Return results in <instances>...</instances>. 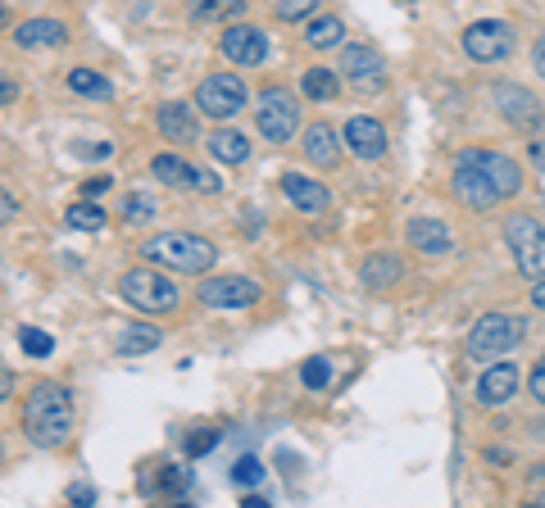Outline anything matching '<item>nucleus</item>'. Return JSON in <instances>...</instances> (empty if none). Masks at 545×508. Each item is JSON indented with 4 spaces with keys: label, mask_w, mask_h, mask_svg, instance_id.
<instances>
[{
    "label": "nucleus",
    "mask_w": 545,
    "mask_h": 508,
    "mask_svg": "<svg viewBox=\"0 0 545 508\" xmlns=\"http://www.w3.org/2000/svg\"><path fill=\"white\" fill-rule=\"evenodd\" d=\"M23 436L37 450H64L73 436V400L55 381H37L23 400Z\"/></svg>",
    "instance_id": "obj_1"
},
{
    "label": "nucleus",
    "mask_w": 545,
    "mask_h": 508,
    "mask_svg": "<svg viewBox=\"0 0 545 508\" xmlns=\"http://www.w3.org/2000/svg\"><path fill=\"white\" fill-rule=\"evenodd\" d=\"M141 254H146L155 268H164V273H187V277L209 273L214 259H218L214 245L196 232H155L146 245H141Z\"/></svg>",
    "instance_id": "obj_2"
},
{
    "label": "nucleus",
    "mask_w": 545,
    "mask_h": 508,
    "mask_svg": "<svg viewBox=\"0 0 545 508\" xmlns=\"http://www.w3.org/2000/svg\"><path fill=\"white\" fill-rule=\"evenodd\" d=\"M523 336H527L523 318H514V313H482L473 323V332H468L464 350H468V359L491 363V359H505L509 350H518Z\"/></svg>",
    "instance_id": "obj_3"
},
{
    "label": "nucleus",
    "mask_w": 545,
    "mask_h": 508,
    "mask_svg": "<svg viewBox=\"0 0 545 508\" xmlns=\"http://www.w3.org/2000/svg\"><path fill=\"white\" fill-rule=\"evenodd\" d=\"M119 295L141 313H173L178 309V286L169 282L164 268H132V273L119 277Z\"/></svg>",
    "instance_id": "obj_4"
},
{
    "label": "nucleus",
    "mask_w": 545,
    "mask_h": 508,
    "mask_svg": "<svg viewBox=\"0 0 545 508\" xmlns=\"http://www.w3.org/2000/svg\"><path fill=\"white\" fill-rule=\"evenodd\" d=\"M255 127H259V137L264 141L287 146L300 127V100L291 96L287 87H264L255 96Z\"/></svg>",
    "instance_id": "obj_5"
},
{
    "label": "nucleus",
    "mask_w": 545,
    "mask_h": 508,
    "mask_svg": "<svg viewBox=\"0 0 545 508\" xmlns=\"http://www.w3.org/2000/svg\"><path fill=\"white\" fill-rule=\"evenodd\" d=\"M505 245L514 254V264L523 277H545V227L532 214H509L505 218Z\"/></svg>",
    "instance_id": "obj_6"
},
{
    "label": "nucleus",
    "mask_w": 545,
    "mask_h": 508,
    "mask_svg": "<svg viewBox=\"0 0 545 508\" xmlns=\"http://www.w3.org/2000/svg\"><path fill=\"white\" fill-rule=\"evenodd\" d=\"M246 105H250V87L237 78V73H209V78H200L196 109L205 118H214V123H228V118H237Z\"/></svg>",
    "instance_id": "obj_7"
},
{
    "label": "nucleus",
    "mask_w": 545,
    "mask_h": 508,
    "mask_svg": "<svg viewBox=\"0 0 545 508\" xmlns=\"http://www.w3.org/2000/svg\"><path fill=\"white\" fill-rule=\"evenodd\" d=\"M337 73L341 82L359 91V96H377V91L387 87V59L377 46H364V41H341V59H337Z\"/></svg>",
    "instance_id": "obj_8"
},
{
    "label": "nucleus",
    "mask_w": 545,
    "mask_h": 508,
    "mask_svg": "<svg viewBox=\"0 0 545 508\" xmlns=\"http://www.w3.org/2000/svg\"><path fill=\"white\" fill-rule=\"evenodd\" d=\"M491 105H496V114L505 118L514 132H523V137L545 132V105L527 87H518V82H496V87H491Z\"/></svg>",
    "instance_id": "obj_9"
},
{
    "label": "nucleus",
    "mask_w": 545,
    "mask_h": 508,
    "mask_svg": "<svg viewBox=\"0 0 545 508\" xmlns=\"http://www.w3.org/2000/svg\"><path fill=\"white\" fill-rule=\"evenodd\" d=\"M459 41H464V55L473 59V64H500V59L514 55L518 32H514V23H505V19H477V23H468Z\"/></svg>",
    "instance_id": "obj_10"
},
{
    "label": "nucleus",
    "mask_w": 545,
    "mask_h": 508,
    "mask_svg": "<svg viewBox=\"0 0 545 508\" xmlns=\"http://www.w3.org/2000/svg\"><path fill=\"white\" fill-rule=\"evenodd\" d=\"M218 50H223V59L237 64V69H259V64L268 59V32L237 19V23H228L223 37H218Z\"/></svg>",
    "instance_id": "obj_11"
},
{
    "label": "nucleus",
    "mask_w": 545,
    "mask_h": 508,
    "mask_svg": "<svg viewBox=\"0 0 545 508\" xmlns=\"http://www.w3.org/2000/svg\"><path fill=\"white\" fill-rule=\"evenodd\" d=\"M259 295L264 291L255 277H205L196 286V300L205 309H250V304H259Z\"/></svg>",
    "instance_id": "obj_12"
},
{
    "label": "nucleus",
    "mask_w": 545,
    "mask_h": 508,
    "mask_svg": "<svg viewBox=\"0 0 545 508\" xmlns=\"http://www.w3.org/2000/svg\"><path fill=\"white\" fill-rule=\"evenodd\" d=\"M455 159H468V164L482 168V173L491 177V186L500 191V200H514L518 191H523V164L509 159L505 150H459Z\"/></svg>",
    "instance_id": "obj_13"
},
{
    "label": "nucleus",
    "mask_w": 545,
    "mask_h": 508,
    "mask_svg": "<svg viewBox=\"0 0 545 508\" xmlns=\"http://www.w3.org/2000/svg\"><path fill=\"white\" fill-rule=\"evenodd\" d=\"M450 191H455L459 205L477 209V214H486V209H496V205H500V191L491 186V177H486L477 164H468V159H455V173H450Z\"/></svg>",
    "instance_id": "obj_14"
},
{
    "label": "nucleus",
    "mask_w": 545,
    "mask_h": 508,
    "mask_svg": "<svg viewBox=\"0 0 545 508\" xmlns=\"http://www.w3.org/2000/svg\"><path fill=\"white\" fill-rule=\"evenodd\" d=\"M518 381H523L518 363H482V377H477L473 395H477L482 409H505V404L518 395Z\"/></svg>",
    "instance_id": "obj_15"
},
{
    "label": "nucleus",
    "mask_w": 545,
    "mask_h": 508,
    "mask_svg": "<svg viewBox=\"0 0 545 508\" xmlns=\"http://www.w3.org/2000/svg\"><path fill=\"white\" fill-rule=\"evenodd\" d=\"M155 123L164 132V141H173V146H196L200 141V114L187 100H164L155 109Z\"/></svg>",
    "instance_id": "obj_16"
},
{
    "label": "nucleus",
    "mask_w": 545,
    "mask_h": 508,
    "mask_svg": "<svg viewBox=\"0 0 545 508\" xmlns=\"http://www.w3.org/2000/svg\"><path fill=\"white\" fill-rule=\"evenodd\" d=\"M341 141H346V150L355 159H364V164H373V159L387 155V127L377 123V118L359 114L346 123V132H341Z\"/></svg>",
    "instance_id": "obj_17"
},
{
    "label": "nucleus",
    "mask_w": 545,
    "mask_h": 508,
    "mask_svg": "<svg viewBox=\"0 0 545 508\" xmlns=\"http://www.w3.org/2000/svg\"><path fill=\"white\" fill-rule=\"evenodd\" d=\"M282 196H287L300 214H327V209H332V191H327L323 182H314V177L296 173V168L282 173Z\"/></svg>",
    "instance_id": "obj_18"
},
{
    "label": "nucleus",
    "mask_w": 545,
    "mask_h": 508,
    "mask_svg": "<svg viewBox=\"0 0 545 508\" xmlns=\"http://www.w3.org/2000/svg\"><path fill=\"white\" fill-rule=\"evenodd\" d=\"M405 241H409V250L427 254V259H446L455 250V236H450V227L441 218H414L405 227Z\"/></svg>",
    "instance_id": "obj_19"
},
{
    "label": "nucleus",
    "mask_w": 545,
    "mask_h": 508,
    "mask_svg": "<svg viewBox=\"0 0 545 508\" xmlns=\"http://www.w3.org/2000/svg\"><path fill=\"white\" fill-rule=\"evenodd\" d=\"M341 132L332 123H309L305 137H300V150H305V159L314 168H337L341 164Z\"/></svg>",
    "instance_id": "obj_20"
},
{
    "label": "nucleus",
    "mask_w": 545,
    "mask_h": 508,
    "mask_svg": "<svg viewBox=\"0 0 545 508\" xmlns=\"http://www.w3.org/2000/svg\"><path fill=\"white\" fill-rule=\"evenodd\" d=\"M64 41H69V28L55 19H28L14 28V46L19 50H55V46H64Z\"/></svg>",
    "instance_id": "obj_21"
},
{
    "label": "nucleus",
    "mask_w": 545,
    "mask_h": 508,
    "mask_svg": "<svg viewBox=\"0 0 545 508\" xmlns=\"http://www.w3.org/2000/svg\"><path fill=\"white\" fill-rule=\"evenodd\" d=\"M205 146L218 164H228V168H237L250 159V137L241 132V127H214V132L205 137Z\"/></svg>",
    "instance_id": "obj_22"
},
{
    "label": "nucleus",
    "mask_w": 545,
    "mask_h": 508,
    "mask_svg": "<svg viewBox=\"0 0 545 508\" xmlns=\"http://www.w3.org/2000/svg\"><path fill=\"white\" fill-rule=\"evenodd\" d=\"M400 277H405V264H400V254H391V250H373L364 264H359V282L373 286V291L396 286Z\"/></svg>",
    "instance_id": "obj_23"
},
{
    "label": "nucleus",
    "mask_w": 545,
    "mask_h": 508,
    "mask_svg": "<svg viewBox=\"0 0 545 508\" xmlns=\"http://www.w3.org/2000/svg\"><path fill=\"white\" fill-rule=\"evenodd\" d=\"M246 5H250V0H191L187 19L200 23V28H214V23H237V19H246Z\"/></svg>",
    "instance_id": "obj_24"
},
{
    "label": "nucleus",
    "mask_w": 545,
    "mask_h": 508,
    "mask_svg": "<svg viewBox=\"0 0 545 508\" xmlns=\"http://www.w3.org/2000/svg\"><path fill=\"white\" fill-rule=\"evenodd\" d=\"M346 41V23L337 19V14H314V19L305 23V46L309 50H332Z\"/></svg>",
    "instance_id": "obj_25"
},
{
    "label": "nucleus",
    "mask_w": 545,
    "mask_h": 508,
    "mask_svg": "<svg viewBox=\"0 0 545 508\" xmlns=\"http://www.w3.org/2000/svg\"><path fill=\"white\" fill-rule=\"evenodd\" d=\"M300 91H305L309 100H337V96H341V73H337V69H323V64H314V69L300 73Z\"/></svg>",
    "instance_id": "obj_26"
},
{
    "label": "nucleus",
    "mask_w": 545,
    "mask_h": 508,
    "mask_svg": "<svg viewBox=\"0 0 545 508\" xmlns=\"http://www.w3.org/2000/svg\"><path fill=\"white\" fill-rule=\"evenodd\" d=\"M69 91L73 96H87V100H114L109 78H100L96 69H69Z\"/></svg>",
    "instance_id": "obj_27"
},
{
    "label": "nucleus",
    "mask_w": 545,
    "mask_h": 508,
    "mask_svg": "<svg viewBox=\"0 0 545 508\" xmlns=\"http://www.w3.org/2000/svg\"><path fill=\"white\" fill-rule=\"evenodd\" d=\"M159 341H164V336H159V327L137 323V327H128V332L119 336V354H123V359H137V354H150V350H155Z\"/></svg>",
    "instance_id": "obj_28"
},
{
    "label": "nucleus",
    "mask_w": 545,
    "mask_h": 508,
    "mask_svg": "<svg viewBox=\"0 0 545 508\" xmlns=\"http://www.w3.org/2000/svg\"><path fill=\"white\" fill-rule=\"evenodd\" d=\"M150 173H155L164 186H187L191 191V173H196V168H191L187 159H178V155H155L150 159Z\"/></svg>",
    "instance_id": "obj_29"
},
{
    "label": "nucleus",
    "mask_w": 545,
    "mask_h": 508,
    "mask_svg": "<svg viewBox=\"0 0 545 508\" xmlns=\"http://www.w3.org/2000/svg\"><path fill=\"white\" fill-rule=\"evenodd\" d=\"M123 223H132V227H146V223H155V214H159V205H155V196H146V191H128L123 196Z\"/></svg>",
    "instance_id": "obj_30"
},
{
    "label": "nucleus",
    "mask_w": 545,
    "mask_h": 508,
    "mask_svg": "<svg viewBox=\"0 0 545 508\" xmlns=\"http://www.w3.org/2000/svg\"><path fill=\"white\" fill-rule=\"evenodd\" d=\"M64 223L73 227V232H100L105 227V209L96 205V200L82 196L78 205H69V214H64Z\"/></svg>",
    "instance_id": "obj_31"
},
{
    "label": "nucleus",
    "mask_w": 545,
    "mask_h": 508,
    "mask_svg": "<svg viewBox=\"0 0 545 508\" xmlns=\"http://www.w3.org/2000/svg\"><path fill=\"white\" fill-rule=\"evenodd\" d=\"M273 14H278L282 23H309L318 14V0H278Z\"/></svg>",
    "instance_id": "obj_32"
},
{
    "label": "nucleus",
    "mask_w": 545,
    "mask_h": 508,
    "mask_svg": "<svg viewBox=\"0 0 545 508\" xmlns=\"http://www.w3.org/2000/svg\"><path fill=\"white\" fill-rule=\"evenodd\" d=\"M259 481H264V463H259L255 454H246V459H237V463H232V486H246V490H255Z\"/></svg>",
    "instance_id": "obj_33"
},
{
    "label": "nucleus",
    "mask_w": 545,
    "mask_h": 508,
    "mask_svg": "<svg viewBox=\"0 0 545 508\" xmlns=\"http://www.w3.org/2000/svg\"><path fill=\"white\" fill-rule=\"evenodd\" d=\"M19 345L32 354V359H46V354L55 350V336L37 332V327H23V332H19Z\"/></svg>",
    "instance_id": "obj_34"
},
{
    "label": "nucleus",
    "mask_w": 545,
    "mask_h": 508,
    "mask_svg": "<svg viewBox=\"0 0 545 508\" xmlns=\"http://www.w3.org/2000/svg\"><path fill=\"white\" fill-rule=\"evenodd\" d=\"M300 381H305L309 391H323L327 381H332V368H327V359H309L305 368H300Z\"/></svg>",
    "instance_id": "obj_35"
},
{
    "label": "nucleus",
    "mask_w": 545,
    "mask_h": 508,
    "mask_svg": "<svg viewBox=\"0 0 545 508\" xmlns=\"http://www.w3.org/2000/svg\"><path fill=\"white\" fill-rule=\"evenodd\" d=\"M214 445H218V431H214V427H200V431H191V436H187V454H191V459L209 454Z\"/></svg>",
    "instance_id": "obj_36"
},
{
    "label": "nucleus",
    "mask_w": 545,
    "mask_h": 508,
    "mask_svg": "<svg viewBox=\"0 0 545 508\" xmlns=\"http://www.w3.org/2000/svg\"><path fill=\"white\" fill-rule=\"evenodd\" d=\"M527 395H532V400L545 409V354H541V359H536V368L527 372Z\"/></svg>",
    "instance_id": "obj_37"
},
{
    "label": "nucleus",
    "mask_w": 545,
    "mask_h": 508,
    "mask_svg": "<svg viewBox=\"0 0 545 508\" xmlns=\"http://www.w3.org/2000/svg\"><path fill=\"white\" fill-rule=\"evenodd\" d=\"M191 191H205V196H214V191H218V177L209 173V168H196V173H191Z\"/></svg>",
    "instance_id": "obj_38"
},
{
    "label": "nucleus",
    "mask_w": 545,
    "mask_h": 508,
    "mask_svg": "<svg viewBox=\"0 0 545 508\" xmlns=\"http://www.w3.org/2000/svg\"><path fill=\"white\" fill-rule=\"evenodd\" d=\"M527 159H532V168L545 173V132H536V137L527 141Z\"/></svg>",
    "instance_id": "obj_39"
},
{
    "label": "nucleus",
    "mask_w": 545,
    "mask_h": 508,
    "mask_svg": "<svg viewBox=\"0 0 545 508\" xmlns=\"http://www.w3.org/2000/svg\"><path fill=\"white\" fill-rule=\"evenodd\" d=\"M19 78H10V73H0V105H14L19 100Z\"/></svg>",
    "instance_id": "obj_40"
},
{
    "label": "nucleus",
    "mask_w": 545,
    "mask_h": 508,
    "mask_svg": "<svg viewBox=\"0 0 545 508\" xmlns=\"http://www.w3.org/2000/svg\"><path fill=\"white\" fill-rule=\"evenodd\" d=\"M14 218H19V200H14L10 191H0V227L14 223Z\"/></svg>",
    "instance_id": "obj_41"
},
{
    "label": "nucleus",
    "mask_w": 545,
    "mask_h": 508,
    "mask_svg": "<svg viewBox=\"0 0 545 508\" xmlns=\"http://www.w3.org/2000/svg\"><path fill=\"white\" fill-rule=\"evenodd\" d=\"M69 504H96V486H87V481L69 486Z\"/></svg>",
    "instance_id": "obj_42"
},
{
    "label": "nucleus",
    "mask_w": 545,
    "mask_h": 508,
    "mask_svg": "<svg viewBox=\"0 0 545 508\" xmlns=\"http://www.w3.org/2000/svg\"><path fill=\"white\" fill-rule=\"evenodd\" d=\"M105 186H109V177H87V182H82V196H87V200H96L100 191H105Z\"/></svg>",
    "instance_id": "obj_43"
},
{
    "label": "nucleus",
    "mask_w": 545,
    "mask_h": 508,
    "mask_svg": "<svg viewBox=\"0 0 545 508\" xmlns=\"http://www.w3.org/2000/svg\"><path fill=\"white\" fill-rule=\"evenodd\" d=\"M532 69H536V78H545V37L532 46Z\"/></svg>",
    "instance_id": "obj_44"
},
{
    "label": "nucleus",
    "mask_w": 545,
    "mask_h": 508,
    "mask_svg": "<svg viewBox=\"0 0 545 508\" xmlns=\"http://www.w3.org/2000/svg\"><path fill=\"white\" fill-rule=\"evenodd\" d=\"M14 395V377H10V368H0V404Z\"/></svg>",
    "instance_id": "obj_45"
},
{
    "label": "nucleus",
    "mask_w": 545,
    "mask_h": 508,
    "mask_svg": "<svg viewBox=\"0 0 545 508\" xmlns=\"http://www.w3.org/2000/svg\"><path fill=\"white\" fill-rule=\"evenodd\" d=\"M532 304L545 313V277H536V282H532Z\"/></svg>",
    "instance_id": "obj_46"
},
{
    "label": "nucleus",
    "mask_w": 545,
    "mask_h": 508,
    "mask_svg": "<svg viewBox=\"0 0 545 508\" xmlns=\"http://www.w3.org/2000/svg\"><path fill=\"white\" fill-rule=\"evenodd\" d=\"M10 28V5H5V0H0V32Z\"/></svg>",
    "instance_id": "obj_47"
}]
</instances>
